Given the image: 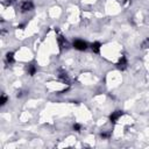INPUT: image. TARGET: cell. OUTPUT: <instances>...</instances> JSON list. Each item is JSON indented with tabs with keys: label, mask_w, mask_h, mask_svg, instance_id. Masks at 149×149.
Segmentation results:
<instances>
[{
	"label": "cell",
	"mask_w": 149,
	"mask_h": 149,
	"mask_svg": "<svg viewBox=\"0 0 149 149\" xmlns=\"http://www.w3.org/2000/svg\"><path fill=\"white\" fill-rule=\"evenodd\" d=\"M26 69H27V73L29 76H34L36 73V71H37V69H36V66L34 64H28Z\"/></svg>",
	"instance_id": "ba28073f"
},
{
	"label": "cell",
	"mask_w": 149,
	"mask_h": 149,
	"mask_svg": "<svg viewBox=\"0 0 149 149\" xmlns=\"http://www.w3.org/2000/svg\"><path fill=\"white\" fill-rule=\"evenodd\" d=\"M127 65H128V62H127V58L125 57V56H121L120 58H119V61H118V63H116V68L119 69V70H121V71H123L126 68H127Z\"/></svg>",
	"instance_id": "3957f363"
},
{
	"label": "cell",
	"mask_w": 149,
	"mask_h": 149,
	"mask_svg": "<svg viewBox=\"0 0 149 149\" xmlns=\"http://www.w3.org/2000/svg\"><path fill=\"white\" fill-rule=\"evenodd\" d=\"M58 78H59L63 83H65V84H70L69 77H68V74H66V72H65V71L59 70V71H58Z\"/></svg>",
	"instance_id": "8992f818"
},
{
	"label": "cell",
	"mask_w": 149,
	"mask_h": 149,
	"mask_svg": "<svg viewBox=\"0 0 149 149\" xmlns=\"http://www.w3.org/2000/svg\"><path fill=\"white\" fill-rule=\"evenodd\" d=\"M72 128H73V130H76V132H80L81 125H80V123H74V125L72 126Z\"/></svg>",
	"instance_id": "7c38bea8"
},
{
	"label": "cell",
	"mask_w": 149,
	"mask_h": 149,
	"mask_svg": "<svg viewBox=\"0 0 149 149\" xmlns=\"http://www.w3.org/2000/svg\"><path fill=\"white\" fill-rule=\"evenodd\" d=\"M6 61L8 62V63H14V54L13 52H7L6 54Z\"/></svg>",
	"instance_id": "9c48e42d"
},
{
	"label": "cell",
	"mask_w": 149,
	"mask_h": 149,
	"mask_svg": "<svg viewBox=\"0 0 149 149\" xmlns=\"http://www.w3.org/2000/svg\"><path fill=\"white\" fill-rule=\"evenodd\" d=\"M9 1H14V0H9Z\"/></svg>",
	"instance_id": "5bb4252c"
},
{
	"label": "cell",
	"mask_w": 149,
	"mask_h": 149,
	"mask_svg": "<svg viewBox=\"0 0 149 149\" xmlns=\"http://www.w3.org/2000/svg\"><path fill=\"white\" fill-rule=\"evenodd\" d=\"M100 49H101V43L100 42H93L91 44V50L94 54H99L100 52Z\"/></svg>",
	"instance_id": "52a82bcc"
},
{
	"label": "cell",
	"mask_w": 149,
	"mask_h": 149,
	"mask_svg": "<svg viewBox=\"0 0 149 149\" xmlns=\"http://www.w3.org/2000/svg\"><path fill=\"white\" fill-rule=\"evenodd\" d=\"M121 115H122V111H115V112H112V114L109 115V121H111L112 123H115V122L120 119Z\"/></svg>",
	"instance_id": "5b68a950"
},
{
	"label": "cell",
	"mask_w": 149,
	"mask_h": 149,
	"mask_svg": "<svg viewBox=\"0 0 149 149\" xmlns=\"http://www.w3.org/2000/svg\"><path fill=\"white\" fill-rule=\"evenodd\" d=\"M7 101H8V97H7L5 93H2L1 97H0V105H1V106H5Z\"/></svg>",
	"instance_id": "30bf717a"
},
{
	"label": "cell",
	"mask_w": 149,
	"mask_h": 149,
	"mask_svg": "<svg viewBox=\"0 0 149 149\" xmlns=\"http://www.w3.org/2000/svg\"><path fill=\"white\" fill-rule=\"evenodd\" d=\"M125 1H130V0H125Z\"/></svg>",
	"instance_id": "4fadbf2b"
},
{
	"label": "cell",
	"mask_w": 149,
	"mask_h": 149,
	"mask_svg": "<svg viewBox=\"0 0 149 149\" xmlns=\"http://www.w3.org/2000/svg\"><path fill=\"white\" fill-rule=\"evenodd\" d=\"M72 45H73V48H74L76 50H79V51H84V50H86L87 47H88L87 43H86L84 40H76V41H73Z\"/></svg>",
	"instance_id": "6da1fadb"
},
{
	"label": "cell",
	"mask_w": 149,
	"mask_h": 149,
	"mask_svg": "<svg viewBox=\"0 0 149 149\" xmlns=\"http://www.w3.org/2000/svg\"><path fill=\"white\" fill-rule=\"evenodd\" d=\"M112 135V133L109 132V130H107V132H102V133H100V136L102 137V139H108L109 136Z\"/></svg>",
	"instance_id": "8fae6325"
},
{
	"label": "cell",
	"mask_w": 149,
	"mask_h": 149,
	"mask_svg": "<svg viewBox=\"0 0 149 149\" xmlns=\"http://www.w3.org/2000/svg\"><path fill=\"white\" fill-rule=\"evenodd\" d=\"M33 8H34V3H33L30 0H24V1H22L21 5H20V9H21L22 13L29 12V10H31Z\"/></svg>",
	"instance_id": "7a4b0ae2"
},
{
	"label": "cell",
	"mask_w": 149,
	"mask_h": 149,
	"mask_svg": "<svg viewBox=\"0 0 149 149\" xmlns=\"http://www.w3.org/2000/svg\"><path fill=\"white\" fill-rule=\"evenodd\" d=\"M57 41H58V45H59V49H61V50L68 49V47H69L68 41H66V40H65V37H63L61 34L57 36Z\"/></svg>",
	"instance_id": "277c9868"
}]
</instances>
